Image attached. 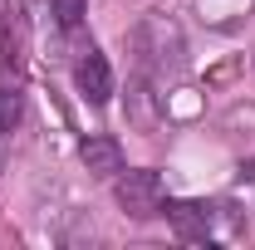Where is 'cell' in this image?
I'll return each mask as SVG.
<instances>
[{
    "label": "cell",
    "instance_id": "3957f363",
    "mask_svg": "<svg viewBox=\"0 0 255 250\" xmlns=\"http://www.w3.org/2000/svg\"><path fill=\"white\" fill-rule=\"evenodd\" d=\"M84 167L94 172V177H118L123 172V147H118V137H108V132H98V137H84Z\"/></svg>",
    "mask_w": 255,
    "mask_h": 250
},
{
    "label": "cell",
    "instance_id": "5b68a950",
    "mask_svg": "<svg viewBox=\"0 0 255 250\" xmlns=\"http://www.w3.org/2000/svg\"><path fill=\"white\" fill-rule=\"evenodd\" d=\"M84 10H89V0H49V15L59 20L64 30H74V25L84 20Z\"/></svg>",
    "mask_w": 255,
    "mask_h": 250
},
{
    "label": "cell",
    "instance_id": "6da1fadb",
    "mask_svg": "<svg viewBox=\"0 0 255 250\" xmlns=\"http://www.w3.org/2000/svg\"><path fill=\"white\" fill-rule=\"evenodd\" d=\"M113 196H118V206H123L128 216H137V221L157 216L162 206H167V187H162V172H152V167H137V172H118V182H113Z\"/></svg>",
    "mask_w": 255,
    "mask_h": 250
},
{
    "label": "cell",
    "instance_id": "8992f818",
    "mask_svg": "<svg viewBox=\"0 0 255 250\" xmlns=\"http://www.w3.org/2000/svg\"><path fill=\"white\" fill-rule=\"evenodd\" d=\"M20 94H10V89H0V132H10V127H20Z\"/></svg>",
    "mask_w": 255,
    "mask_h": 250
},
{
    "label": "cell",
    "instance_id": "277c9868",
    "mask_svg": "<svg viewBox=\"0 0 255 250\" xmlns=\"http://www.w3.org/2000/svg\"><path fill=\"white\" fill-rule=\"evenodd\" d=\"M167 216H172L182 241H206L211 236V206H201V201H167Z\"/></svg>",
    "mask_w": 255,
    "mask_h": 250
},
{
    "label": "cell",
    "instance_id": "7a4b0ae2",
    "mask_svg": "<svg viewBox=\"0 0 255 250\" xmlns=\"http://www.w3.org/2000/svg\"><path fill=\"white\" fill-rule=\"evenodd\" d=\"M74 84H79V94L89 98L94 108H103V103L113 98V69H108V59H103L98 49H89V54L79 59V69H74Z\"/></svg>",
    "mask_w": 255,
    "mask_h": 250
}]
</instances>
